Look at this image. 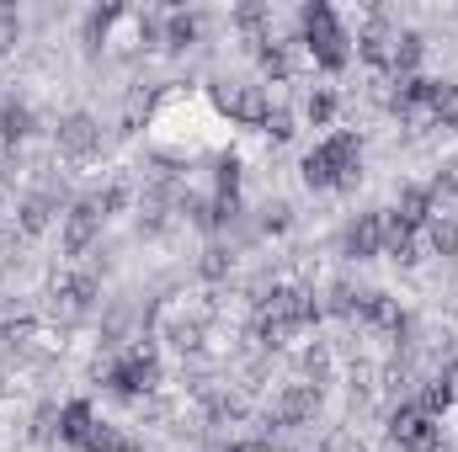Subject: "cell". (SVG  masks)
<instances>
[{
    "label": "cell",
    "instance_id": "obj_1",
    "mask_svg": "<svg viewBox=\"0 0 458 452\" xmlns=\"http://www.w3.org/2000/svg\"><path fill=\"white\" fill-rule=\"evenodd\" d=\"M304 43H310L320 70H346V32L336 27L331 5H310L304 11Z\"/></svg>",
    "mask_w": 458,
    "mask_h": 452
},
{
    "label": "cell",
    "instance_id": "obj_2",
    "mask_svg": "<svg viewBox=\"0 0 458 452\" xmlns=\"http://www.w3.org/2000/svg\"><path fill=\"white\" fill-rule=\"evenodd\" d=\"M155 383H160V362H155L149 340L128 346V351H123V362H113V367H107V389H113V394H123V399L149 394Z\"/></svg>",
    "mask_w": 458,
    "mask_h": 452
},
{
    "label": "cell",
    "instance_id": "obj_3",
    "mask_svg": "<svg viewBox=\"0 0 458 452\" xmlns=\"http://www.w3.org/2000/svg\"><path fill=\"white\" fill-rule=\"evenodd\" d=\"M320 165H326V176H331V187H357V176H362V138L357 133H331L320 149Z\"/></svg>",
    "mask_w": 458,
    "mask_h": 452
},
{
    "label": "cell",
    "instance_id": "obj_4",
    "mask_svg": "<svg viewBox=\"0 0 458 452\" xmlns=\"http://www.w3.org/2000/svg\"><path fill=\"white\" fill-rule=\"evenodd\" d=\"M48 293H54V314H59V320H81V314L97 304L102 277H97V272H59Z\"/></svg>",
    "mask_w": 458,
    "mask_h": 452
},
{
    "label": "cell",
    "instance_id": "obj_5",
    "mask_svg": "<svg viewBox=\"0 0 458 452\" xmlns=\"http://www.w3.org/2000/svg\"><path fill=\"white\" fill-rule=\"evenodd\" d=\"M437 437H443V426L427 415V410H416V405H400L394 415H389V442L405 452H437Z\"/></svg>",
    "mask_w": 458,
    "mask_h": 452
},
{
    "label": "cell",
    "instance_id": "obj_6",
    "mask_svg": "<svg viewBox=\"0 0 458 452\" xmlns=\"http://www.w3.org/2000/svg\"><path fill=\"white\" fill-rule=\"evenodd\" d=\"M214 102H219V113H229L234 122H250V128H261L267 122V91L261 86H245V80H225V86H214Z\"/></svg>",
    "mask_w": 458,
    "mask_h": 452
},
{
    "label": "cell",
    "instance_id": "obj_7",
    "mask_svg": "<svg viewBox=\"0 0 458 452\" xmlns=\"http://www.w3.org/2000/svg\"><path fill=\"white\" fill-rule=\"evenodd\" d=\"M315 415H320V389L315 383H288L272 399V426H304Z\"/></svg>",
    "mask_w": 458,
    "mask_h": 452
},
{
    "label": "cell",
    "instance_id": "obj_8",
    "mask_svg": "<svg viewBox=\"0 0 458 452\" xmlns=\"http://www.w3.org/2000/svg\"><path fill=\"white\" fill-rule=\"evenodd\" d=\"M97 144H102V128H97V117L91 113H70L64 122H59V149H64L70 160L97 155Z\"/></svg>",
    "mask_w": 458,
    "mask_h": 452
},
{
    "label": "cell",
    "instance_id": "obj_9",
    "mask_svg": "<svg viewBox=\"0 0 458 452\" xmlns=\"http://www.w3.org/2000/svg\"><path fill=\"white\" fill-rule=\"evenodd\" d=\"M97 229H102L97 203H75V208L64 213V255H86L91 239H97Z\"/></svg>",
    "mask_w": 458,
    "mask_h": 452
},
{
    "label": "cell",
    "instance_id": "obj_10",
    "mask_svg": "<svg viewBox=\"0 0 458 452\" xmlns=\"http://www.w3.org/2000/svg\"><path fill=\"white\" fill-rule=\"evenodd\" d=\"M352 320H357V325H368V331H389V336L405 325V314L394 309V298H389V293H357V314H352Z\"/></svg>",
    "mask_w": 458,
    "mask_h": 452
},
{
    "label": "cell",
    "instance_id": "obj_11",
    "mask_svg": "<svg viewBox=\"0 0 458 452\" xmlns=\"http://www.w3.org/2000/svg\"><path fill=\"white\" fill-rule=\"evenodd\" d=\"M384 250V213H357V224L346 229V255L368 261Z\"/></svg>",
    "mask_w": 458,
    "mask_h": 452
},
{
    "label": "cell",
    "instance_id": "obj_12",
    "mask_svg": "<svg viewBox=\"0 0 458 452\" xmlns=\"http://www.w3.org/2000/svg\"><path fill=\"white\" fill-rule=\"evenodd\" d=\"M432 208H437V203H432V187H405V192H400L394 219H400L405 229H421L427 219H432Z\"/></svg>",
    "mask_w": 458,
    "mask_h": 452
},
{
    "label": "cell",
    "instance_id": "obj_13",
    "mask_svg": "<svg viewBox=\"0 0 458 452\" xmlns=\"http://www.w3.org/2000/svg\"><path fill=\"white\" fill-rule=\"evenodd\" d=\"M357 54H362L373 70H394V38H389L384 27H368V32L357 38Z\"/></svg>",
    "mask_w": 458,
    "mask_h": 452
},
{
    "label": "cell",
    "instance_id": "obj_14",
    "mask_svg": "<svg viewBox=\"0 0 458 452\" xmlns=\"http://www.w3.org/2000/svg\"><path fill=\"white\" fill-rule=\"evenodd\" d=\"M384 255H389V261H400V266H411V261H416V239H411V229L400 224L394 213H384Z\"/></svg>",
    "mask_w": 458,
    "mask_h": 452
},
{
    "label": "cell",
    "instance_id": "obj_15",
    "mask_svg": "<svg viewBox=\"0 0 458 452\" xmlns=\"http://www.w3.org/2000/svg\"><path fill=\"white\" fill-rule=\"evenodd\" d=\"M91 426H97V415H91V405H64V410H59V437H64V442H75V448H86V437H91Z\"/></svg>",
    "mask_w": 458,
    "mask_h": 452
},
{
    "label": "cell",
    "instance_id": "obj_16",
    "mask_svg": "<svg viewBox=\"0 0 458 452\" xmlns=\"http://www.w3.org/2000/svg\"><path fill=\"white\" fill-rule=\"evenodd\" d=\"M48 224H54V197H27V203L16 208V229H21V234H43Z\"/></svg>",
    "mask_w": 458,
    "mask_h": 452
},
{
    "label": "cell",
    "instance_id": "obj_17",
    "mask_svg": "<svg viewBox=\"0 0 458 452\" xmlns=\"http://www.w3.org/2000/svg\"><path fill=\"white\" fill-rule=\"evenodd\" d=\"M421 54H427V38H421V32H400V38H394V75L411 80V70L421 64Z\"/></svg>",
    "mask_w": 458,
    "mask_h": 452
},
{
    "label": "cell",
    "instance_id": "obj_18",
    "mask_svg": "<svg viewBox=\"0 0 458 452\" xmlns=\"http://www.w3.org/2000/svg\"><path fill=\"white\" fill-rule=\"evenodd\" d=\"M448 405H454V378H448V372L427 378V389H421V405H416V410H427V415L437 421V415H443Z\"/></svg>",
    "mask_w": 458,
    "mask_h": 452
},
{
    "label": "cell",
    "instance_id": "obj_19",
    "mask_svg": "<svg viewBox=\"0 0 458 452\" xmlns=\"http://www.w3.org/2000/svg\"><path fill=\"white\" fill-rule=\"evenodd\" d=\"M198 38H203V21H198L192 11H176L171 27H165V43H171V48H192Z\"/></svg>",
    "mask_w": 458,
    "mask_h": 452
},
{
    "label": "cell",
    "instance_id": "obj_20",
    "mask_svg": "<svg viewBox=\"0 0 458 452\" xmlns=\"http://www.w3.org/2000/svg\"><path fill=\"white\" fill-rule=\"evenodd\" d=\"M432 117H437V128L458 133V80H437V107H432Z\"/></svg>",
    "mask_w": 458,
    "mask_h": 452
},
{
    "label": "cell",
    "instance_id": "obj_21",
    "mask_svg": "<svg viewBox=\"0 0 458 452\" xmlns=\"http://www.w3.org/2000/svg\"><path fill=\"white\" fill-rule=\"evenodd\" d=\"M256 59H261V70H267L272 80H288V70H293V64H288V48H283V43H272V38L256 48Z\"/></svg>",
    "mask_w": 458,
    "mask_h": 452
},
{
    "label": "cell",
    "instance_id": "obj_22",
    "mask_svg": "<svg viewBox=\"0 0 458 452\" xmlns=\"http://www.w3.org/2000/svg\"><path fill=\"white\" fill-rule=\"evenodd\" d=\"M229 266H234V255H229L225 245H208V250H203V261H198V272H203L208 282H219V277H229Z\"/></svg>",
    "mask_w": 458,
    "mask_h": 452
},
{
    "label": "cell",
    "instance_id": "obj_23",
    "mask_svg": "<svg viewBox=\"0 0 458 452\" xmlns=\"http://www.w3.org/2000/svg\"><path fill=\"white\" fill-rule=\"evenodd\" d=\"M304 372H310V378H315V389H320V383L331 378V346H320V340H315V346L304 351Z\"/></svg>",
    "mask_w": 458,
    "mask_h": 452
},
{
    "label": "cell",
    "instance_id": "obj_24",
    "mask_svg": "<svg viewBox=\"0 0 458 452\" xmlns=\"http://www.w3.org/2000/svg\"><path fill=\"white\" fill-rule=\"evenodd\" d=\"M432 250H437V255H458V224L454 219H432Z\"/></svg>",
    "mask_w": 458,
    "mask_h": 452
},
{
    "label": "cell",
    "instance_id": "obj_25",
    "mask_svg": "<svg viewBox=\"0 0 458 452\" xmlns=\"http://www.w3.org/2000/svg\"><path fill=\"white\" fill-rule=\"evenodd\" d=\"M117 448H123V431H113L107 421H97L91 437H86V452H117Z\"/></svg>",
    "mask_w": 458,
    "mask_h": 452
},
{
    "label": "cell",
    "instance_id": "obj_26",
    "mask_svg": "<svg viewBox=\"0 0 458 452\" xmlns=\"http://www.w3.org/2000/svg\"><path fill=\"white\" fill-rule=\"evenodd\" d=\"M0 122H5V133H11V138L32 133V113H27L21 102H5V113H0Z\"/></svg>",
    "mask_w": 458,
    "mask_h": 452
},
{
    "label": "cell",
    "instance_id": "obj_27",
    "mask_svg": "<svg viewBox=\"0 0 458 452\" xmlns=\"http://www.w3.org/2000/svg\"><path fill=\"white\" fill-rule=\"evenodd\" d=\"M288 224H293V208H288V203H267V208H261V229H267V234H283Z\"/></svg>",
    "mask_w": 458,
    "mask_h": 452
},
{
    "label": "cell",
    "instance_id": "obj_28",
    "mask_svg": "<svg viewBox=\"0 0 458 452\" xmlns=\"http://www.w3.org/2000/svg\"><path fill=\"white\" fill-rule=\"evenodd\" d=\"M304 113H310V122H320V128H326V122H331V117H336V96H331V91H315V96H310V107H304Z\"/></svg>",
    "mask_w": 458,
    "mask_h": 452
},
{
    "label": "cell",
    "instance_id": "obj_29",
    "mask_svg": "<svg viewBox=\"0 0 458 452\" xmlns=\"http://www.w3.org/2000/svg\"><path fill=\"white\" fill-rule=\"evenodd\" d=\"M261 128H267V133H272V138H277V144H283V138H293V133H299V128H293V113H283V107H272V113H267V122H261Z\"/></svg>",
    "mask_w": 458,
    "mask_h": 452
},
{
    "label": "cell",
    "instance_id": "obj_30",
    "mask_svg": "<svg viewBox=\"0 0 458 452\" xmlns=\"http://www.w3.org/2000/svg\"><path fill=\"white\" fill-rule=\"evenodd\" d=\"M326 309H331V314H346V320H352V314H357V293H352L346 282H336V288H331V298H326Z\"/></svg>",
    "mask_w": 458,
    "mask_h": 452
},
{
    "label": "cell",
    "instance_id": "obj_31",
    "mask_svg": "<svg viewBox=\"0 0 458 452\" xmlns=\"http://www.w3.org/2000/svg\"><path fill=\"white\" fill-rule=\"evenodd\" d=\"M16 38H21V21H16V11H11V5H0V54H11V48H16Z\"/></svg>",
    "mask_w": 458,
    "mask_h": 452
},
{
    "label": "cell",
    "instance_id": "obj_32",
    "mask_svg": "<svg viewBox=\"0 0 458 452\" xmlns=\"http://www.w3.org/2000/svg\"><path fill=\"white\" fill-rule=\"evenodd\" d=\"M405 383H411V367H405V362H394V367L384 372V389H389V394H405Z\"/></svg>",
    "mask_w": 458,
    "mask_h": 452
},
{
    "label": "cell",
    "instance_id": "obj_33",
    "mask_svg": "<svg viewBox=\"0 0 458 452\" xmlns=\"http://www.w3.org/2000/svg\"><path fill=\"white\" fill-rule=\"evenodd\" d=\"M54 421H59V410H54V405H43V410H38V421H32V437H38V442H43V437H54Z\"/></svg>",
    "mask_w": 458,
    "mask_h": 452
},
{
    "label": "cell",
    "instance_id": "obj_34",
    "mask_svg": "<svg viewBox=\"0 0 458 452\" xmlns=\"http://www.w3.org/2000/svg\"><path fill=\"white\" fill-rule=\"evenodd\" d=\"M219 192H240V165L234 160H219Z\"/></svg>",
    "mask_w": 458,
    "mask_h": 452
},
{
    "label": "cell",
    "instance_id": "obj_35",
    "mask_svg": "<svg viewBox=\"0 0 458 452\" xmlns=\"http://www.w3.org/2000/svg\"><path fill=\"white\" fill-rule=\"evenodd\" d=\"M326 452H362V448H357L346 431H331V437H326Z\"/></svg>",
    "mask_w": 458,
    "mask_h": 452
},
{
    "label": "cell",
    "instance_id": "obj_36",
    "mask_svg": "<svg viewBox=\"0 0 458 452\" xmlns=\"http://www.w3.org/2000/svg\"><path fill=\"white\" fill-rule=\"evenodd\" d=\"M117 452H144V442H133V437H123V448Z\"/></svg>",
    "mask_w": 458,
    "mask_h": 452
},
{
    "label": "cell",
    "instance_id": "obj_37",
    "mask_svg": "<svg viewBox=\"0 0 458 452\" xmlns=\"http://www.w3.org/2000/svg\"><path fill=\"white\" fill-rule=\"evenodd\" d=\"M0 394H5V383H0Z\"/></svg>",
    "mask_w": 458,
    "mask_h": 452
},
{
    "label": "cell",
    "instance_id": "obj_38",
    "mask_svg": "<svg viewBox=\"0 0 458 452\" xmlns=\"http://www.w3.org/2000/svg\"><path fill=\"white\" fill-rule=\"evenodd\" d=\"M0 113H5V102H0Z\"/></svg>",
    "mask_w": 458,
    "mask_h": 452
}]
</instances>
